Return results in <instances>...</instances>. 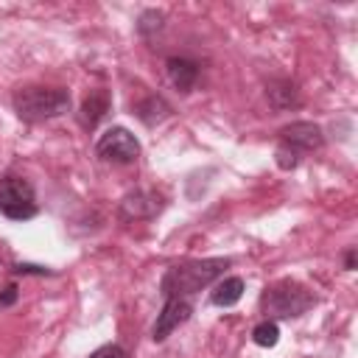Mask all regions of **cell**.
<instances>
[{"mask_svg": "<svg viewBox=\"0 0 358 358\" xmlns=\"http://www.w3.org/2000/svg\"><path fill=\"white\" fill-rule=\"evenodd\" d=\"M165 67H168L171 84H173L179 92H190V90L196 87V78H199V64H196V62H190V59H185V56H171V59L165 62Z\"/></svg>", "mask_w": 358, "mask_h": 358, "instance_id": "obj_9", "label": "cell"}, {"mask_svg": "<svg viewBox=\"0 0 358 358\" xmlns=\"http://www.w3.org/2000/svg\"><path fill=\"white\" fill-rule=\"evenodd\" d=\"M36 196L34 187L22 176H3L0 179V213L11 221H28L36 215Z\"/></svg>", "mask_w": 358, "mask_h": 358, "instance_id": "obj_4", "label": "cell"}, {"mask_svg": "<svg viewBox=\"0 0 358 358\" xmlns=\"http://www.w3.org/2000/svg\"><path fill=\"white\" fill-rule=\"evenodd\" d=\"M277 338H280V327H277L274 319H266V322H260V324L252 330V341H255L257 347H274Z\"/></svg>", "mask_w": 358, "mask_h": 358, "instance_id": "obj_14", "label": "cell"}, {"mask_svg": "<svg viewBox=\"0 0 358 358\" xmlns=\"http://www.w3.org/2000/svg\"><path fill=\"white\" fill-rule=\"evenodd\" d=\"M17 302V285H8V288H3L0 291V308H6V305H14Z\"/></svg>", "mask_w": 358, "mask_h": 358, "instance_id": "obj_19", "label": "cell"}, {"mask_svg": "<svg viewBox=\"0 0 358 358\" xmlns=\"http://www.w3.org/2000/svg\"><path fill=\"white\" fill-rule=\"evenodd\" d=\"M280 140L294 151H319L324 145V134L310 120H294L280 129Z\"/></svg>", "mask_w": 358, "mask_h": 358, "instance_id": "obj_8", "label": "cell"}, {"mask_svg": "<svg viewBox=\"0 0 358 358\" xmlns=\"http://www.w3.org/2000/svg\"><path fill=\"white\" fill-rule=\"evenodd\" d=\"M162 210V196L154 190H131L120 199V218L123 221H148Z\"/></svg>", "mask_w": 358, "mask_h": 358, "instance_id": "obj_6", "label": "cell"}, {"mask_svg": "<svg viewBox=\"0 0 358 358\" xmlns=\"http://www.w3.org/2000/svg\"><path fill=\"white\" fill-rule=\"evenodd\" d=\"M162 20H165V17H162L159 11H154V8H151V11H143V14H140V22H137V31H140L143 36H151V34H157V31L162 28Z\"/></svg>", "mask_w": 358, "mask_h": 358, "instance_id": "obj_15", "label": "cell"}, {"mask_svg": "<svg viewBox=\"0 0 358 358\" xmlns=\"http://www.w3.org/2000/svg\"><path fill=\"white\" fill-rule=\"evenodd\" d=\"M190 313H193V305L187 299H182V296H165V305H162V310H159V316L154 322L151 338L154 341H165L179 324H185L190 319Z\"/></svg>", "mask_w": 358, "mask_h": 358, "instance_id": "obj_7", "label": "cell"}, {"mask_svg": "<svg viewBox=\"0 0 358 358\" xmlns=\"http://www.w3.org/2000/svg\"><path fill=\"white\" fill-rule=\"evenodd\" d=\"M260 305L268 319H296L316 305V296L296 280H280L263 291Z\"/></svg>", "mask_w": 358, "mask_h": 358, "instance_id": "obj_3", "label": "cell"}, {"mask_svg": "<svg viewBox=\"0 0 358 358\" xmlns=\"http://www.w3.org/2000/svg\"><path fill=\"white\" fill-rule=\"evenodd\" d=\"M106 112H109V92H106V90H92V92L84 98V103H81L78 120H81L84 129H95V126L103 120Z\"/></svg>", "mask_w": 358, "mask_h": 358, "instance_id": "obj_10", "label": "cell"}, {"mask_svg": "<svg viewBox=\"0 0 358 358\" xmlns=\"http://www.w3.org/2000/svg\"><path fill=\"white\" fill-rule=\"evenodd\" d=\"M95 154H98L101 159H106V162L129 165V162L137 159V154H140V143H137V137H134L129 129H123V126H112L109 131H103V134L98 137V143H95Z\"/></svg>", "mask_w": 358, "mask_h": 358, "instance_id": "obj_5", "label": "cell"}, {"mask_svg": "<svg viewBox=\"0 0 358 358\" xmlns=\"http://www.w3.org/2000/svg\"><path fill=\"white\" fill-rule=\"evenodd\" d=\"M344 268L352 271L355 268V249H347V257H344Z\"/></svg>", "mask_w": 358, "mask_h": 358, "instance_id": "obj_20", "label": "cell"}, {"mask_svg": "<svg viewBox=\"0 0 358 358\" xmlns=\"http://www.w3.org/2000/svg\"><path fill=\"white\" fill-rule=\"evenodd\" d=\"M229 266L227 257H204V260H187L179 266H171L159 282L165 296H182L187 299L190 294H199L210 282H215L224 268Z\"/></svg>", "mask_w": 358, "mask_h": 358, "instance_id": "obj_1", "label": "cell"}, {"mask_svg": "<svg viewBox=\"0 0 358 358\" xmlns=\"http://www.w3.org/2000/svg\"><path fill=\"white\" fill-rule=\"evenodd\" d=\"M241 296H243V280H241V277H224V280L213 288L210 302L218 305V308H232Z\"/></svg>", "mask_w": 358, "mask_h": 358, "instance_id": "obj_13", "label": "cell"}, {"mask_svg": "<svg viewBox=\"0 0 358 358\" xmlns=\"http://www.w3.org/2000/svg\"><path fill=\"white\" fill-rule=\"evenodd\" d=\"M14 112L28 123H42L70 112V92L62 87H22L11 98Z\"/></svg>", "mask_w": 358, "mask_h": 358, "instance_id": "obj_2", "label": "cell"}, {"mask_svg": "<svg viewBox=\"0 0 358 358\" xmlns=\"http://www.w3.org/2000/svg\"><path fill=\"white\" fill-rule=\"evenodd\" d=\"M134 112H137V117H140L145 126H157V123H162V120L171 115V106H168V101L159 98V95H145V98L134 106Z\"/></svg>", "mask_w": 358, "mask_h": 358, "instance_id": "obj_12", "label": "cell"}, {"mask_svg": "<svg viewBox=\"0 0 358 358\" xmlns=\"http://www.w3.org/2000/svg\"><path fill=\"white\" fill-rule=\"evenodd\" d=\"M17 274H53L50 268H42V266H31V263H17L14 266Z\"/></svg>", "mask_w": 358, "mask_h": 358, "instance_id": "obj_18", "label": "cell"}, {"mask_svg": "<svg viewBox=\"0 0 358 358\" xmlns=\"http://www.w3.org/2000/svg\"><path fill=\"white\" fill-rule=\"evenodd\" d=\"M277 165H280L282 171L296 168V165H299V151H294V148H288L285 143H280V148H277Z\"/></svg>", "mask_w": 358, "mask_h": 358, "instance_id": "obj_16", "label": "cell"}, {"mask_svg": "<svg viewBox=\"0 0 358 358\" xmlns=\"http://www.w3.org/2000/svg\"><path fill=\"white\" fill-rule=\"evenodd\" d=\"M90 358H126V350H123L120 344H103V347H98Z\"/></svg>", "mask_w": 358, "mask_h": 358, "instance_id": "obj_17", "label": "cell"}, {"mask_svg": "<svg viewBox=\"0 0 358 358\" xmlns=\"http://www.w3.org/2000/svg\"><path fill=\"white\" fill-rule=\"evenodd\" d=\"M266 98H268V103H271L277 112H285V109H291V106H299V90H296V84L288 81V78L271 81V84L266 87Z\"/></svg>", "mask_w": 358, "mask_h": 358, "instance_id": "obj_11", "label": "cell"}]
</instances>
